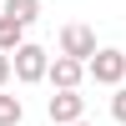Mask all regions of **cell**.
Wrapping results in <instances>:
<instances>
[{
	"label": "cell",
	"mask_w": 126,
	"mask_h": 126,
	"mask_svg": "<svg viewBox=\"0 0 126 126\" xmlns=\"http://www.w3.org/2000/svg\"><path fill=\"white\" fill-rule=\"evenodd\" d=\"M86 76L96 81V86H121L126 81V56L121 50H96V56L86 61Z\"/></svg>",
	"instance_id": "7a4b0ae2"
},
{
	"label": "cell",
	"mask_w": 126,
	"mask_h": 126,
	"mask_svg": "<svg viewBox=\"0 0 126 126\" xmlns=\"http://www.w3.org/2000/svg\"><path fill=\"white\" fill-rule=\"evenodd\" d=\"M46 66H50V56H46V46H35V40H20V46L10 50V76H15L20 86L46 81Z\"/></svg>",
	"instance_id": "6da1fadb"
},
{
	"label": "cell",
	"mask_w": 126,
	"mask_h": 126,
	"mask_svg": "<svg viewBox=\"0 0 126 126\" xmlns=\"http://www.w3.org/2000/svg\"><path fill=\"white\" fill-rule=\"evenodd\" d=\"M111 116L126 126V86H116V96H111Z\"/></svg>",
	"instance_id": "9c48e42d"
},
{
	"label": "cell",
	"mask_w": 126,
	"mask_h": 126,
	"mask_svg": "<svg viewBox=\"0 0 126 126\" xmlns=\"http://www.w3.org/2000/svg\"><path fill=\"white\" fill-rule=\"evenodd\" d=\"M46 76H50V86H56V91H76L81 76H86V66H81V61H71V56H56V61L46 66Z\"/></svg>",
	"instance_id": "5b68a950"
},
{
	"label": "cell",
	"mask_w": 126,
	"mask_h": 126,
	"mask_svg": "<svg viewBox=\"0 0 126 126\" xmlns=\"http://www.w3.org/2000/svg\"><path fill=\"white\" fill-rule=\"evenodd\" d=\"M20 40H25V25H15V20H5V15H0V56H10Z\"/></svg>",
	"instance_id": "52a82bcc"
},
{
	"label": "cell",
	"mask_w": 126,
	"mask_h": 126,
	"mask_svg": "<svg viewBox=\"0 0 126 126\" xmlns=\"http://www.w3.org/2000/svg\"><path fill=\"white\" fill-rule=\"evenodd\" d=\"M71 126H91V121H71Z\"/></svg>",
	"instance_id": "8fae6325"
},
{
	"label": "cell",
	"mask_w": 126,
	"mask_h": 126,
	"mask_svg": "<svg viewBox=\"0 0 126 126\" xmlns=\"http://www.w3.org/2000/svg\"><path fill=\"white\" fill-rule=\"evenodd\" d=\"M46 116L56 126H71V121H86V96H76V91H56V96L46 101Z\"/></svg>",
	"instance_id": "277c9868"
},
{
	"label": "cell",
	"mask_w": 126,
	"mask_h": 126,
	"mask_svg": "<svg viewBox=\"0 0 126 126\" xmlns=\"http://www.w3.org/2000/svg\"><path fill=\"white\" fill-rule=\"evenodd\" d=\"M10 81V56H0V86Z\"/></svg>",
	"instance_id": "30bf717a"
},
{
	"label": "cell",
	"mask_w": 126,
	"mask_h": 126,
	"mask_svg": "<svg viewBox=\"0 0 126 126\" xmlns=\"http://www.w3.org/2000/svg\"><path fill=\"white\" fill-rule=\"evenodd\" d=\"M61 56H71V61L86 66V61L96 56V30H91V25H66V30H61Z\"/></svg>",
	"instance_id": "3957f363"
},
{
	"label": "cell",
	"mask_w": 126,
	"mask_h": 126,
	"mask_svg": "<svg viewBox=\"0 0 126 126\" xmlns=\"http://www.w3.org/2000/svg\"><path fill=\"white\" fill-rule=\"evenodd\" d=\"M5 20H15V25H30V20L40 15V0H5V10H0Z\"/></svg>",
	"instance_id": "8992f818"
},
{
	"label": "cell",
	"mask_w": 126,
	"mask_h": 126,
	"mask_svg": "<svg viewBox=\"0 0 126 126\" xmlns=\"http://www.w3.org/2000/svg\"><path fill=\"white\" fill-rule=\"evenodd\" d=\"M20 121H25L20 96H5V91H0V126H20Z\"/></svg>",
	"instance_id": "ba28073f"
}]
</instances>
